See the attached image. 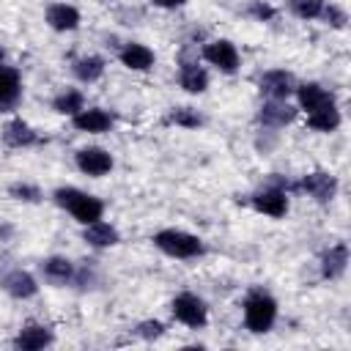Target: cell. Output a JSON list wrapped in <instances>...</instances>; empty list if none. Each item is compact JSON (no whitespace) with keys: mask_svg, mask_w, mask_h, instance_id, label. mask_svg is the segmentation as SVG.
Here are the masks:
<instances>
[{"mask_svg":"<svg viewBox=\"0 0 351 351\" xmlns=\"http://www.w3.org/2000/svg\"><path fill=\"white\" fill-rule=\"evenodd\" d=\"M55 203L60 208H66L80 225H90V222L101 219V214H104V203L99 197L77 189V186H60V189H55Z\"/></svg>","mask_w":351,"mask_h":351,"instance_id":"1","label":"cell"},{"mask_svg":"<svg viewBox=\"0 0 351 351\" xmlns=\"http://www.w3.org/2000/svg\"><path fill=\"white\" fill-rule=\"evenodd\" d=\"M154 244L170 255V258H181V261H189V258H200L206 252L203 241L186 230H176V228H165L159 233H154Z\"/></svg>","mask_w":351,"mask_h":351,"instance_id":"2","label":"cell"},{"mask_svg":"<svg viewBox=\"0 0 351 351\" xmlns=\"http://www.w3.org/2000/svg\"><path fill=\"white\" fill-rule=\"evenodd\" d=\"M277 318V302L263 293V291H252L247 299H244V324L250 332L261 335V332H269L271 324Z\"/></svg>","mask_w":351,"mask_h":351,"instance_id":"3","label":"cell"},{"mask_svg":"<svg viewBox=\"0 0 351 351\" xmlns=\"http://www.w3.org/2000/svg\"><path fill=\"white\" fill-rule=\"evenodd\" d=\"M170 313H173V318L178 321V324H184V326H189V329H200V326H206V321H208V307H206V302L200 299V296H195V293H178L173 302H170Z\"/></svg>","mask_w":351,"mask_h":351,"instance_id":"4","label":"cell"},{"mask_svg":"<svg viewBox=\"0 0 351 351\" xmlns=\"http://www.w3.org/2000/svg\"><path fill=\"white\" fill-rule=\"evenodd\" d=\"M258 88H261V93L266 99H288L296 90V80L285 69H271V71H263L261 74Z\"/></svg>","mask_w":351,"mask_h":351,"instance_id":"5","label":"cell"},{"mask_svg":"<svg viewBox=\"0 0 351 351\" xmlns=\"http://www.w3.org/2000/svg\"><path fill=\"white\" fill-rule=\"evenodd\" d=\"M203 58H206L211 66H217L219 71H225V74H233V71L239 69V49H236L228 38L208 41V44L203 47Z\"/></svg>","mask_w":351,"mask_h":351,"instance_id":"6","label":"cell"},{"mask_svg":"<svg viewBox=\"0 0 351 351\" xmlns=\"http://www.w3.org/2000/svg\"><path fill=\"white\" fill-rule=\"evenodd\" d=\"M250 203H252L255 211H261L266 217H274V219L288 214V195H285L282 186H266V189L255 192Z\"/></svg>","mask_w":351,"mask_h":351,"instance_id":"7","label":"cell"},{"mask_svg":"<svg viewBox=\"0 0 351 351\" xmlns=\"http://www.w3.org/2000/svg\"><path fill=\"white\" fill-rule=\"evenodd\" d=\"M299 189H304L318 203H329L337 195V178L332 173H326V170H315V173H307L302 178Z\"/></svg>","mask_w":351,"mask_h":351,"instance_id":"8","label":"cell"},{"mask_svg":"<svg viewBox=\"0 0 351 351\" xmlns=\"http://www.w3.org/2000/svg\"><path fill=\"white\" fill-rule=\"evenodd\" d=\"M77 167L90 178H101V176H107L112 170V156L104 148H96V145L80 148L77 151Z\"/></svg>","mask_w":351,"mask_h":351,"instance_id":"9","label":"cell"},{"mask_svg":"<svg viewBox=\"0 0 351 351\" xmlns=\"http://www.w3.org/2000/svg\"><path fill=\"white\" fill-rule=\"evenodd\" d=\"M52 340H55V335H52L49 326H44V324H27V326H22L16 332L14 348H19V351H41V348L52 346Z\"/></svg>","mask_w":351,"mask_h":351,"instance_id":"10","label":"cell"},{"mask_svg":"<svg viewBox=\"0 0 351 351\" xmlns=\"http://www.w3.org/2000/svg\"><path fill=\"white\" fill-rule=\"evenodd\" d=\"M71 123H74V129H80V132H88V134H101V132H107L110 126H112V115L107 112V110H101V107H82L80 112H74L71 115Z\"/></svg>","mask_w":351,"mask_h":351,"instance_id":"11","label":"cell"},{"mask_svg":"<svg viewBox=\"0 0 351 351\" xmlns=\"http://www.w3.org/2000/svg\"><path fill=\"white\" fill-rule=\"evenodd\" d=\"M293 118H296V107H291L288 99H269V101H263V107L258 112V121L271 129H280V126L291 123Z\"/></svg>","mask_w":351,"mask_h":351,"instance_id":"12","label":"cell"},{"mask_svg":"<svg viewBox=\"0 0 351 351\" xmlns=\"http://www.w3.org/2000/svg\"><path fill=\"white\" fill-rule=\"evenodd\" d=\"M296 101H299V107L304 110V112H315V110H321V107H329V104H335V99H332V93L326 90V88H321L318 82H304V85H296Z\"/></svg>","mask_w":351,"mask_h":351,"instance_id":"13","label":"cell"},{"mask_svg":"<svg viewBox=\"0 0 351 351\" xmlns=\"http://www.w3.org/2000/svg\"><path fill=\"white\" fill-rule=\"evenodd\" d=\"M3 288H5V293H11L14 299H30V296H36L38 282H36V277H33L30 271L14 269V271H8V274L3 277Z\"/></svg>","mask_w":351,"mask_h":351,"instance_id":"14","label":"cell"},{"mask_svg":"<svg viewBox=\"0 0 351 351\" xmlns=\"http://www.w3.org/2000/svg\"><path fill=\"white\" fill-rule=\"evenodd\" d=\"M3 143L8 148H27V145H36L38 143V134L30 129V123H25L22 118H11L5 126H3Z\"/></svg>","mask_w":351,"mask_h":351,"instance_id":"15","label":"cell"},{"mask_svg":"<svg viewBox=\"0 0 351 351\" xmlns=\"http://www.w3.org/2000/svg\"><path fill=\"white\" fill-rule=\"evenodd\" d=\"M22 96V82H19V71L14 66L0 63V107L11 110Z\"/></svg>","mask_w":351,"mask_h":351,"instance_id":"16","label":"cell"},{"mask_svg":"<svg viewBox=\"0 0 351 351\" xmlns=\"http://www.w3.org/2000/svg\"><path fill=\"white\" fill-rule=\"evenodd\" d=\"M346 266H348V247H346L343 241L332 244V247L321 255V274H324L326 280H337V277H343Z\"/></svg>","mask_w":351,"mask_h":351,"instance_id":"17","label":"cell"},{"mask_svg":"<svg viewBox=\"0 0 351 351\" xmlns=\"http://www.w3.org/2000/svg\"><path fill=\"white\" fill-rule=\"evenodd\" d=\"M47 25L52 30H60V33L74 30L80 25V11L74 5H69V3H52L47 8Z\"/></svg>","mask_w":351,"mask_h":351,"instance_id":"18","label":"cell"},{"mask_svg":"<svg viewBox=\"0 0 351 351\" xmlns=\"http://www.w3.org/2000/svg\"><path fill=\"white\" fill-rule=\"evenodd\" d=\"M82 239H85L90 247H96V250H104V247H115V244L121 241L118 230H115L110 222H101V219H96V222L85 225V230H82Z\"/></svg>","mask_w":351,"mask_h":351,"instance_id":"19","label":"cell"},{"mask_svg":"<svg viewBox=\"0 0 351 351\" xmlns=\"http://www.w3.org/2000/svg\"><path fill=\"white\" fill-rule=\"evenodd\" d=\"M118 58L132 71H148L154 66V52L145 44H134V41L132 44H123V49L118 52Z\"/></svg>","mask_w":351,"mask_h":351,"instance_id":"20","label":"cell"},{"mask_svg":"<svg viewBox=\"0 0 351 351\" xmlns=\"http://www.w3.org/2000/svg\"><path fill=\"white\" fill-rule=\"evenodd\" d=\"M178 82H181V88H184L186 93H203V90L208 88V74H206L203 66L184 60L181 69H178Z\"/></svg>","mask_w":351,"mask_h":351,"instance_id":"21","label":"cell"},{"mask_svg":"<svg viewBox=\"0 0 351 351\" xmlns=\"http://www.w3.org/2000/svg\"><path fill=\"white\" fill-rule=\"evenodd\" d=\"M41 269H44V277L52 282V285H66V282H71L74 280V263L69 261V258H60V255H52V258H47L44 263H41Z\"/></svg>","mask_w":351,"mask_h":351,"instance_id":"22","label":"cell"},{"mask_svg":"<svg viewBox=\"0 0 351 351\" xmlns=\"http://www.w3.org/2000/svg\"><path fill=\"white\" fill-rule=\"evenodd\" d=\"M71 71H74V77L80 80V82H96L101 74H104V58H99V55H82V58H77L74 63H71Z\"/></svg>","mask_w":351,"mask_h":351,"instance_id":"23","label":"cell"},{"mask_svg":"<svg viewBox=\"0 0 351 351\" xmlns=\"http://www.w3.org/2000/svg\"><path fill=\"white\" fill-rule=\"evenodd\" d=\"M307 126L315 132H324V134L335 132L340 126V110L335 104H329V107H321L315 112H307Z\"/></svg>","mask_w":351,"mask_h":351,"instance_id":"24","label":"cell"},{"mask_svg":"<svg viewBox=\"0 0 351 351\" xmlns=\"http://www.w3.org/2000/svg\"><path fill=\"white\" fill-rule=\"evenodd\" d=\"M85 107V96L77 90V88H66L60 90L55 99H52V110L60 112V115H74Z\"/></svg>","mask_w":351,"mask_h":351,"instance_id":"25","label":"cell"},{"mask_svg":"<svg viewBox=\"0 0 351 351\" xmlns=\"http://www.w3.org/2000/svg\"><path fill=\"white\" fill-rule=\"evenodd\" d=\"M167 121L176 123V126H184V129H197L203 123V115L197 110H192V107H173Z\"/></svg>","mask_w":351,"mask_h":351,"instance_id":"26","label":"cell"},{"mask_svg":"<svg viewBox=\"0 0 351 351\" xmlns=\"http://www.w3.org/2000/svg\"><path fill=\"white\" fill-rule=\"evenodd\" d=\"M8 195L14 200H22V203H38L41 200V189L36 184H25V181H16L8 186Z\"/></svg>","mask_w":351,"mask_h":351,"instance_id":"27","label":"cell"},{"mask_svg":"<svg viewBox=\"0 0 351 351\" xmlns=\"http://www.w3.org/2000/svg\"><path fill=\"white\" fill-rule=\"evenodd\" d=\"M291 11L299 19H318L324 11V0H291Z\"/></svg>","mask_w":351,"mask_h":351,"instance_id":"28","label":"cell"},{"mask_svg":"<svg viewBox=\"0 0 351 351\" xmlns=\"http://www.w3.org/2000/svg\"><path fill=\"white\" fill-rule=\"evenodd\" d=\"M321 16L326 19V25H332V27H337V30H343L346 27V22H348V14L343 11V8H337V5H326L324 3V11H321Z\"/></svg>","mask_w":351,"mask_h":351,"instance_id":"29","label":"cell"},{"mask_svg":"<svg viewBox=\"0 0 351 351\" xmlns=\"http://www.w3.org/2000/svg\"><path fill=\"white\" fill-rule=\"evenodd\" d=\"M247 11H250V16H255L258 22H269V19H274V14H277L274 5H269V3H263V0H252Z\"/></svg>","mask_w":351,"mask_h":351,"instance_id":"30","label":"cell"},{"mask_svg":"<svg viewBox=\"0 0 351 351\" xmlns=\"http://www.w3.org/2000/svg\"><path fill=\"white\" fill-rule=\"evenodd\" d=\"M162 332H165L162 321H140V324H137V335H140L143 340H154V337H162Z\"/></svg>","mask_w":351,"mask_h":351,"instance_id":"31","label":"cell"},{"mask_svg":"<svg viewBox=\"0 0 351 351\" xmlns=\"http://www.w3.org/2000/svg\"><path fill=\"white\" fill-rule=\"evenodd\" d=\"M154 5H159V8H178V5H184L186 0H151Z\"/></svg>","mask_w":351,"mask_h":351,"instance_id":"32","label":"cell"},{"mask_svg":"<svg viewBox=\"0 0 351 351\" xmlns=\"http://www.w3.org/2000/svg\"><path fill=\"white\" fill-rule=\"evenodd\" d=\"M0 63H3V47H0Z\"/></svg>","mask_w":351,"mask_h":351,"instance_id":"33","label":"cell"}]
</instances>
